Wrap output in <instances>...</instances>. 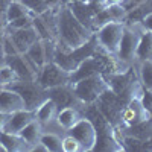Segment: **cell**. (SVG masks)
I'll return each instance as SVG.
<instances>
[{
  "label": "cell",
  "instance_id": "52a82bcc",
  "mask_svg": "<svg viewBox=\"0 0 152 152\" xmlns=\"http://www.w3.org/2000/svg\"><path fill=\"white\" fill-rule=\"evenodd\" d=\"M69 134H72L76 140L79 142L82 152H90L96 148L97 145V131L96 126L93 125V122L87 117H81L76 125L69 131Z\"/></svg>",
  "mask_w": 152,
  "mask_h": 152
},
{
  "label": "cell",
  "instance_id": "484cf974",
  "mask_svg": "<svg viewBox=\"0 0 152 152\" xmlns=\"http://www.w3.org/2000/svg\"><path fill=\"white\" fill-rule=\"evenodd\" d=\"M0 49H2V53H3L5 58H6V56L18 55L14 43H12V40H11V37H9L6 32H5V35H3V38H2V46H0Z\"/></svg>",
  "mask_w": 152,
  "mask_h": 152
},
{
  "label": "cell",
  "instance_id": "277c9868",
  "mask_svg": "<svg viewBox=\"0 0 152 152\" xmlns=\"http://www.w3.org/2000/svg\"><path fill=\"white\" fill-rule=\"evenodd\" d=\"M140 32H142V26L138 21L134 26L132 24L125 26L122 41H120L119 50L116 53V58L122 66H129L132 62H135L137 47H138V41H140Z\"/></svg>",
  "mask_w": 152,
  "mask_h": 152
},
{
  "label": "cell",
  "instance_id": "44dd1931",
  "mask_svg": "<svg viewBox=\"0 0 152 152\" xmlns=\"http://www.w3.org/2000/svg\"><path fill=\"white\" fill-rule=\"evenodd\" d=\"M138 81L143 90L152 94V59L138 62Z\"/></svg>",
  "mask_w": 152,
  "mask_h": 152
},
{
  "label": "cell",
  "instance_id": "4fadbf2b",
  "mask_svg": "<svg viewBox=\"0 0 152 152\" xmlns=\"http://www.w3.org/2000/svg\"><path fill=\"white\" fill-rule=\"evenodd\" d=\"M47 97H50L53 102L58 105V108H64L72 105V100H76L70 84H64V85H58V87H52L47 88Z\"/></svg>",
  "mask_w": 152,
  "mask_h": 152
},
{
  "label": "cell",
  "instance_id": "7c38bea8",
  "mask_svg": "<svg viewBox=\"0 0 152 152\" xmlns=\"http://www.w3.org/2000/svg\"><path fill=\"white\" fill-rule=\"evenodd\" d=\"M58 105L53 102L50 97H47L46 100L38 105L35 110H34V114H35V119L41 123L43 129L49 128L56 123V114H58Z\"/></svg>",
  "mask_w": 152,
  "mask_h": 152
},
{
  "label": "cell",
  "instance_id": "6da1fadb",
  "mask_svg": "<svg viewBox=\"0 0 152 152\" xmlns=\"http://www.w3.org/2000/svg\"><path fill=\"white\" fill-rule=\"evenodd\" d=\"M94 32L82 24L72 12L69 5H61L58 8V32L56 44L62 49L75 50L79 49L93 38Z\"/></svg>",
  "mask_w": 152,
  "mask_h": 152
},
{
  "label": "cell",
  "instance_id": "603a6c76",
  "mask_svg": "<svg viewBox=\"0 0 152 152\" xmlns=\"http://www.w3.org/2000/svg\"><path fill=\"white\" fill-rule=\"evenodd\" d=\"M32 28L35 29V32L38 34L40 40H55V37L50 34V31L47 29L46 23L41 20L40 15H35L34 20H32Z\"/></svg>",
  "mask_w": 152,
  "mask_h": 152
},
{
  "label": "cell",
  "instance_id": "ffe728a7",
  "mask_svg": "<svg viewBox=\"0 0 152 152\" xmlns=\"http://www.w3.org/2000/svg\"><path fill=\"white\" fill-rule=\"evenodd\" d=\"M23 15H32L31 11L24 6V3L21 0H9L6 9H5V20L6 23L12 21V20H17Z\"/></svg>",
  "mask_w": 152,
  "mask_h": 152
},
{
  "label": "cell",
  "instance_id": "e0dca14e",
  "mask_svg": "<svg viewBox=\"0 0 152 152\" xmlns=\"http://www.w3.org/2000/svg\"><path fill=\"white\" fill-rule=\"evenodd\" d=\"M151 59H152V32L142 28L140 41H138V47H137L135 62L151 61Z\"/></svg>",
  "mask_w": 152,
  "mask_h": 152
},
{
  "label": "cell",
  "instance_id": "8992f818",
  "mask_svg": "<svg viewBox=\"0 0 152 152\" xmlns=\"http://www.w3.org/2000/svg\"><path fill=\"white\" fill-rule=\"evenodd\" d=\"M152 119L151 110L143 104L142 97H132L120 111V122L126 126H140Z\"/></svg>",
  "mask_w": 152,
  "mask_h": 152
},
{
  "label": "cell",
  "instance_id": "5bb4252c",
  "mask_svg": "<svg viewBox=\"0 0 152 152\" xmlns=\"http://www.w3.org/2000/svg\"><path fill=\"white\" fill-rule=\"evenodd\" d=\"M81 117H82V116L79 114V111L76 110V107L69 105V107H64V108H59V110H58L56 123H58V126H59V128L64 131V132H69Z\"/></svg>",
  "mask_w": 152,
  "mask_h": 152
},
{
  "label": "cell",
  "instance_id": "d6986e66",
  "mask_svg": "<svg viewBox=\"0 0 152 152\" xmlns=\"http://www.w3.org/2000/svg\"><path fill=\"white\" fill-rule=\"evenodd\" d=\"M62 135L64 134H59L55 131H47L44 129L41 134L40 142L46 146L47 152H61L62 151Z\"/></svg>",
  "mask_w": 152,
  "mask_h": 152
},
{
  "label": "cell",
  "instance_id": "5b68a950",
  "mask_svg": "<svg viewBox=\"0 0 152 152\" xmlns=\"http://www.w3.org/2000/svg\"><path fill=\"white\" fill-rule=\"evenodd\" d=\"M9 88L15 90L24 100L28 110H35L43 100L47 99V90L38 84L37 81H15L14 84H11Z\"/></svg>",
  "mask_w": 152,
  "mask_h": 152
},
{
  "label": "cell",
  "instance_id": "cb8c5ba5",
  "mask_svg": "<svg viewBox=\"0 0 152 152\" xmlns=\"http://www.w3.org/2000/svg\"><path fill=\"white\" fill-rule=\"evenodd\" d=\"M21 2L31 11L32 15H41L43 12L50 9V6L44 2V0H21Z\"/></svg>",
  "mask_w": 152,
  "mask_h": 152
},
{
  "label": "cell",
  "instance_id": "9a60e30c",
  "mask_svg": "<svg viewBox=\"0 0 152 152\" xmlns=\"http://www.w3.org/2000/svg\"><path fill=\"white\" fill-rule=\"evenodd\" d=\"M0 145L5 152H24L31 151L29 145L20 137V134H11L0 131Z\"/></svg>",
  "mask_w": 152,
  "mask_h": 152
},
{
  "label": "cell",
  "instance_id": "7a4b0ae2",
  "mask_svg": "<svg viewBox=\"0 0 152 152\" xmlns=\"http://www.w3.org/2000/svg\"><path fill=\"white\" fill-rule=\"evenodd\" d=\"M70 87L76 100L84 105L96 102L107 91H110V82H107L102 73H93L84 76V78L75 79L70 82Z\"/></svg>",
  "mask_w": 152,
  "mask_h": 152
},
{
  "label": "cell",
  "instance_id": "d4e9b609",
  "mask_svg": "<svg viewBox=\"0 0 152 152\" xmlns=\"http://www.w3.org/2000/svg\"><path fill=\"white\" fill-rule=\"evenodd\" d=\"M62 152H82L79 142L69 132L62 135Z\"/></svg>",
  "mask_w": 152,
  "mask_h": 152
},
{
  "label": "cell",
  "instance_id": "7402d4cb",
  "mask_svg": "<svg viewBox=\"0 0 152 152\" xmlns=\"http://www.w3.org/2000/svg\"><path fill=\"white\" fill-rule=\"evenodd\" d=\"M17 75L14 72V69H12L9 64H5L0 66V88L3 87H9L11 84H14L17 81Z\"/></svg>",
  "mask_w": 152,
  "mask_h": 152
},
{
  "label": "cell",
  "instance_id": "4dcf8cb0",
  "mask_svg": "<svg viewBox=\"0 0 152 152\" xmlns=\"http://www.w3.org/2000/svg\"><path fill=\"white\" fill-rule=\"evenodd\" d=\"M73 2H78V0H61L62 5H70V3H73Z\"/></svg>",
  "mask_w": 152,
  "mask_h": 152
},
{
  "label": "cell",
  "instance_id": "3957f363",
  "mask_svg": "<svg viewBox=\"0 0 152 152\" xmlns=\"http://www.w3.org/2000/svg\"><path fill=\"white\" fill-rule=\"evenodd\" d=\"M126 24L123 21H107L94 32V41L102 52L116 56Z\"/></svg>",
  "mask_w": 152,
  "mask_h": 152
},
{
  "label": "cell",
  "instance_id": "ac0fdd59",
  "mask_svg": "<svg viewBox=\"0 0 152 152\" xmlns=\"http://www.w3.org/2000/svg\"><path fill=\"white\" fill-rule=\"evenodd\" d=\"M24 55L37 67V70L40 72L43 69V66L46 64V53H44L43 40H37L34 44H31V47L24 52Z\"/></svg>",
  "mask_w": 152,
  "mask_h": 152
},
{
  "label": "cell",
  "instance_id": "4316f807",
  "mask_svg": "<svg viewBox=\"0 0 152 152\" xmlns=\"http://www.w3.org/2000/svg\"><path fill=\"white\" fill-rule=\"evenodd\" d=\"M35 15H23L17 20H12L9 23H6V28L9 29H21V28H31L32 26V20Z\"/></svg>",
  "mask_w": 152,
  "mask_h": 152
},
{
  "label": "cell",
  "instance_id": "ba28073f",
  "mask_svg": "<svg viewBox=\"0 0 152 152\" xmlns=\"http://www.w3.org/2000/svg\"><path fill=\"white\" fill-rule=\"evenodd\" d=\"M70 78H72L70 73L62 70L56 62L52 61V62H46L43 66V69L38 73L37 82L40 84L44 90H47V88H52V87L70 84Z\"/></svg>",
  "mask_w": 152,
  "mask_h": 152
},
{
  "label": "cell",
  "instance_id": "83f0119b",
  "mask_svg": "<svg viewBox=\"0 0 152 152\" xmlns=\"http://www.w3.org/2000/svg\"><path fill=\"white\" fill-rule=\"evenodd\" d=\"M138 23H140V26H142L143 29L152 32V11H151V12H146V14L142 17V20L138 21Z\"/></svg>",
  "mask_w": 152,
  "mask_h": 152
},
{
  "label": "cell",
  "instance_id": "8fae6325",
  "mask_svg": "<svg viewBox=\"0 0 152 152\" xmlns=\"http://www.w3.org/2000/svg\"><path fill=\"white\" fill-rule=\"evenodd\" d=\"M23 108H26V104L15 90H12L9 87L0 88V113L11 114Z\"/></svg>",
  "mask_w": 152,
  "mask_h": 152
},
{
  "label": "cell",
  "instance_id": "9c48e42d",
  "mask_svg": "<svg viewBox=\"0 0 152 152\" xmlns=\"http://www.w3.org/2000/svg\"><path fill=\"white\" fill-rule=\"evenodd\" d=\"M6 34L11 37V40L14 43L18 53H24L31 47V44H34L37 40H40V37H38V34L35 32V29L32 26L31 28H21V29L6 28Z\"/></svg>",
  "mask_w": 152,
  "mask_h": 152
},
{
  "label": "cell",
  "instance_id": "f546056e",
  "mask_svg": "<svg viewBox=\"0 0 152 152\" xmlns=\"http://www.w3.org/2000/svg\"><path fill=\"white\" fill-rule=\"evenodd\" d=\"M125 0H105V6L108 5H119V3H123Z\"/></svg>",
  "mask_w": 152,
  "mask_h": 152
},
{
  "label": "cell",
  "instance_id": "30bf717a",
  "mask_svg": "<svg viewBox=\"0 0 152 152\" xmlns=\"http://www.w3.org/2000/svg\"><path fill=\"white\" fill-rule=\"evenodd\" d=\"M34 119H35V114H34L32 110L23 108V110L14 111V113H11V114L6 116V122L3 125L2 131L11 132V134H20L21 129Z\"/></svg>",
  "mask_w": 152,
  "mask_h": 152
},
{
  "label": "cell",
  "instance_id": "f1b7e54d",
  "mask_svg": "<svg viewBox=\"0 0 152 152\" xmlns=\"http://www.w3.org/2000/svg\"><path fill=\"white\" fill-rule=\"evenodd\" d=\"M6 116H8V114L0 113V131L3 129V125H5V122H6Z\"/></svg>",
  "mask_w": 152,
  "mask_h": 152
},
{
  "label": "cell",
  "instance_id": "2e32d148",
  "mask_svg": "<svg viewBox=\"0 0 152 152\" xmlns=\"http://www.w3.org/2000/svg\"><path fill=\"white\" fill-rule=\"evenodd\" d=\"M43 131H44V129H43L41 123L38 122L37 119H34V120H31V122L21 129L20 137L29 145V148H31V151H32V148H34L38 142H40Z\"/></svg>",
  "mask_w": 152,
  "mask_h": 152
}]
</instances>
